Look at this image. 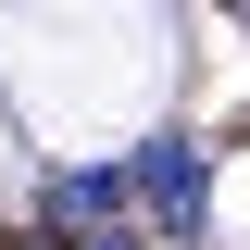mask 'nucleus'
I'll return each mask as SVG.
<instances>
[{"instance_id": "f257e3e1", "label": "nucleus", "mask_w": 250, "mask_h": 250, "mask_svg": "<svg viewBox=\"0 0 250 250\" xmlns=\"http://www.w3.org/2000/svg\"><path fill=\"white\" fill-rule=\"evenodd\" d=\"M125 200H150L175 238H200V138H138V163H125Z\"/></svg>"}, {"instance_id": "f03ea898", "label": "nucleus", "mask_w": 250, "mask_h": 250, "mask_svg": "<svg viewBox=\"0 0 250 250\" xmlns=\"http://www.w3.org/2000/svg\"><path fill=\"white\" fill-rule=\"evenodd\" d=\"M38 213H50V225H75V238L125 225V163H62V175L38 188Z\"/></svg>"}, {"instance_id": "7ed1b4c3", "label": "nucleus", "mask_w": 250, "mask_h": 250, "mask_svg": "<svg viewBox=\"0 0 250 250\" xmlns=\"http://www.w3.org/2000/svg\"><path fill=\"white\" fill-rule=\"evenodd\" d=\"M75 250H150V225H100V238H75Z\"/></svg>"}]
</instances>
